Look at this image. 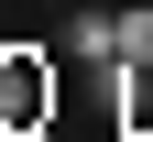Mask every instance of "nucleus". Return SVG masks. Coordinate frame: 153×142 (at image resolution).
<instances>
[{"label":"nucleus","instance_id":"nucleus-1","mask_svg":"<svg viewBox=\"0 0 153 142\" xmlns=\"http://www.w3.org/2000/svg\"><path fill=\"white\" fill-rule=\"evenodd\" d=\"M33 120H55V66H44V44H11L0 55V131H33Z\"/></svg>","mask_w":153,"mask_h":142},{"label":"nucleus","instance_id":"nucleus-2","mask_svg":"<svg viewBox=\"0 0 153 142\" xmlns=\"http://www.w3.org/2000/svg\"><path fill=\"white\" fill-rule=\"evenodd\" d=\"M66 55H109V66H120V11H76L66 22Z\"/></svg>","mask_w":153,"mask_h":142},{"label":"nucleus","instance_id":"nucleus-3","mask_svg":"<svg viewBox=\"0 0 153 142\" xmlns=\"http://www.w3.org/2000/svg\"><path fill=\"white\" fill-rule=\"evenodd\" d=\"M120 77H153V0L120 11Z\"/></svg>","mask_w":153,"mask_h":142},{"label":"nucleus","instance_id":"nucleus-4","mask_svg":"<svg viewBox=\"0 0 153 142\" xmlns=\"http://www.w3.org/2000/svg\"><path fill=\"white\" fill-rule=\"evenodd\" d=\"M0 142H55V120H33V131H0Z\"/></svg>","mask_w":153,"mask_h":142}]
</instances>
